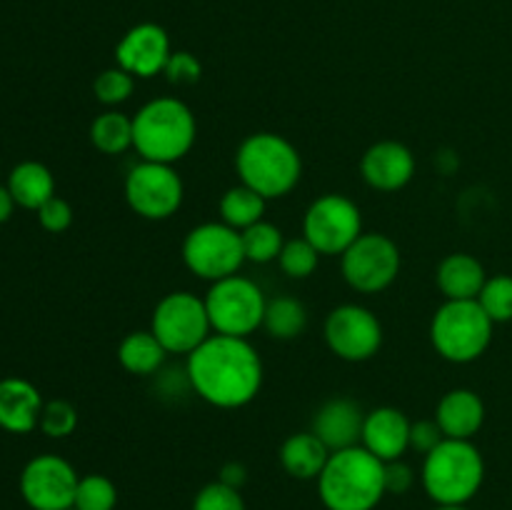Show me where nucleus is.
<instances>
[{"label": "nucleus", "mask_w": 512, "mask_h": 510, "mask_svg": "<svg viewBox=\"0 0 512 510\" xmlns=\"http://www.w3.org/2000/svg\"><path fill=\"white\" fill-rule=\"evenodd\" d=\"M488 273L483 263L470 253H450L435 270V283L445 300H478Z\"/></svg>", "instance_id": "nucleus-21"}, {"label": "nucleus", "mask_w": 512, "mask_h": 510, "mask_svg": "<svg viewBox=\"0 0 512 510\" xmlns=\"http://www.w3.org/2000/svg\"><path fill=\"white\" fill-rule=\"evenodd\" d=\"M400 248L385 233H363L343 255L340 270L345 283L365 295L383 293L400 273Z\"/></svg>", "instance_id": "nucleus-10"}, {"label": "nucleus", "mask_w": 512, "mask_h": 510, "mask_svg": "<svg viewBox=\"0 0 512 510\" xmlns=\"http://www.w3.org/2000/svg\"><path fill=\"white\" fill-rule=\"evenodd\" d=\"M220 483L230 485V488H243L245 483H248V468H245L243 463H238V460H233V463H225L223 468H220V475H218Z\"/></svg>", "instance_id": "nucleus-39"}, {"label": "nucleus", "mask_w": 512, "mask_h": 510, "mask_svg": "<svg viewBox=\"0 0 512 510\" xmlns=\"http://www.w3.org/2000/svg\"><path fill=\"white\" fill-rule=\"evenodd\" d=\"M360 173L373 190L395 193L403 190L415 175V155L398 140H380L360 158Z\"/></svg>", "instance_id": "nucleus-16"}, {"label": "nucleus", "mask_w": 512, "mask_h": 510, "mask_svg": "<svg viewBox=\"0 0 512 510\" xmlns=\"http://www.w3.org/2000/svg\"><path fill=\"white\" fill-rule=\"evenodd\" d=\"M265 205H268V200H265L263 195L255 193L248 185L238 183L233 185V188L225 190L223 198H220V220H223L225 225H230V228L245 230L250 228V225L265 220Z\"/></svg>", "instance_id": "nucleus-25"}, {"label": "nucleus", "mask_w": 512, "mask_h": 510, "mask_svg": "<svg viewBox=\"0 0 512 510\" xmlns=\"http://www.w3.org/2000/svg\"><path fill=\"white\" fill-rule=\"evenodd\" d=\"M35 213H38L40 228L48 230V233H63L73 223V208H70L68 200L58 198V195H53L48 203L40 205Z\"/></svg>", "instance_id": "nucleus-36"}, {"label": "nucleus", "mask_w": 512, "mask_h": 510, "mask_svg": "<svg viewBox=\"0 0 512 510\" xmlns=\"http://www.w3.org/2000/svg\"><path fill=\"white\" fill-rule=\"evenodd\" d=\"M118 505V488L108 475L90 473L78 480L73 508L78 510H115Z\"/></svg>", "instance_id": "nucleus-29"}, {"label": "nucleus", "mask_w": 512, "mask_h": 510, "mask_svg": "<svg viewBox=\"0 0 512 510\" xmlns=\"http://www.w3.org/2000/svg\"><path fill=\"white\" fill-rule=\"evenodd\" d=\"M410 425L413 423L403 410L390 408V405L375 408L365 413L360 445L383 463L400 460L410 450Z\"/></svg>", "instance_id": "nucleus-17"}, {"label": "nucleus", "mask_w": 512, "mask_h": 510, "mask_svg": "<svg viewBox=\"0 0 512 510\" xmlns=\"http://www.w3.org/2000/svg\"><path fill=\"white\" fill-rule=\"evenodd\" d=\"M318 260H320V253L315 250V245L305 238V235L303 238L285 240L283 250H280L278 255L280 270L293 280L310 278V275L315 273V268H318Z\"/></svg>", "instance_id": "nucleus-31"}, {"label": "nucleus", "mask_w": 512, "mask_h": 510, "mask_svg": "<svg viewBox=\"0 0 512 510\" xmlns=\"http://www.w3.org/2000/svg\"><path fill=\"white\" fill-rule=\"evenodd\" d=\"M150 330L168 355H190L213 335L205 298L190 290H173L155 305Z\"/></svg>", "instance_id": "nucleus-8"}, {"label": "nucleus", "mask_w": 512, "mask_h": 510, "mask_svg": "<svg viewBox=\"0 0 512 510\" xmlns=\"http://www.w3.org/2000/svg\"><path fill=\"white\" fill-rule=\"evenodd\" d=\"M435 423L445 438L473 440L485 423L483 398L470 388L448 390L435 408Z\"/></svg>", "instance_id": "nucleus-20"}, {"label": "nucleus", "mask_w": 512, "mask_h": 510, "mask_svg": "<svg viewBox=\"0 0 512 510\" xmlns=\"http://www.w3.org/2000/svg\"><path fill=\"white\" fill-rule=\"evenodd\" d=\"M278 458L290 478L318 480L325 463H328L330 450L325 448V443L313 430H303V433H293L290 438H285V443L280 445Z\"/></svg>", "instance_id": "nucleus-22"}, {"label": "nucleus", "mask_w": 512, "mask_h": 510, "mask_svg": "<svg viewBox=\"0 0 512 510\" xmlns=\"http://www.w3.org/2000/svg\"><path fill=\"white\" fill-rule=\"evenodd\" d=\"M163 73L173 85H193L200 80L203 68H200V60L193 53H188V50H173Z\"/></svg>", "instance_id": "nucleus-35"}, {"label": "nucleus", "mask_w": 512, "mask_h": 510, "mask_svg": "<svg viewBox=\"0 0 512 510\" xmlns=\"http://www.w3.org/2000/svg\"><path fill=\"white\" fill-rule=\"evenodd\" d=\"M13 210H15V200L13 195H10L8 185H0V225L8 223Z\"/></svg>", "instance_id": "nucleus-40"}, {"label": "nucleus", "mask_w": 512, "mask_h": 510, "mask_svg": "<svg viewBox=\"0 0 512 510\" xmlns=\"http://www.w3.org/2000/svg\"><path fill=\"white\" fill-rule=\"evenodd\" d=\"M165 358H168V350L160 345L153 330H133L118 345V363L130 375H140V378L158 373L165 365Z\"/></svg>", "instance_id": "nucleus-24"}, {"label": "nucleus", "mask_w": 512, "mask_h": 510, "mask_svg": "<svg viewBox=\"0 0 512 510\" xmlns=\"http://www.w3.org/2000/svg\"><path fill=\"white\" fill-rule=\"evenodd\" d=\"M495 323L478 300H445L430 320V343L448 363H473L493 343Z\"/></svg>", "instance_id": "nucleus-6"}, {"label": "nucleus", "mask_w": 512, "mask_h": 510, "mask_svg": "<svg viewBox=\"0 0 512 510\" xmlns=\"http://www.w3.org/2000/svg\"><path fill=\"white\" fill-rule=\"evenodd\" d=\"M183 263L190 273L208 283L230 278L248 263L240 230L230 228L223 220L195 225L183 240Z\"/></svg>", "instance_id": "nucleus-9"}, {"label": "nucleus", "mask_w": 512, "mask_h": 510, "mask_svg": "<svg viewBox=\"0 0 512 510\" xmlns=\"http://www.w3.org/2000/svg\"><path fill=\"white\" fill-rule=\"evenodd\" d=\"M45 400L30 380L10 375L0 380V428L5 433L25 435L38 428Z\"/></svg>", "instance_id": "nucleus-19"}, {"label": "nucleus", "mask_w": 512, "mask_h": 510, "mask_svg": "<svg viewBox=\"0 0 512 510\" xmlns=\"http://www.w3.org/2000/svg\"><path fill=\"white\" fill-rule=\"evenodd\" d=\"M173 55L170 35L158 23H138L115 45V65L128 70L133 78H155L163 73Z\"/></svg>", "instance_id": "nucleus-15"}, {"label": "nucleus", "mask_w": 512, "mask_h": 510, "mask_svg": "<svg viewBox=\"0 0 512 510\" xmlns=\"http://www.w3.org/2000/svg\"><path fill=\"white\" fill-rule=\"evenodd\" d=\"M323 333L333 355L348 363L370 360L383 345V325L378 315L358 303H345L330 310Z\"/></svg>", "instance_id": "nucleus-14"}, {"label": "nucleus", "mask_w": 512, "mask_h": 510, "mask_svg": "<svg viewBox=\"0 0 512 510\" xmlns=\"http://www.w3.org/2000/svg\"><path fill=\"white\" fill-rule=\"evenodd\" d=\"M363 423L365 413L355 400L330 398L315 410L310 430L323 440L325 448H328L330 453H335V450L360 445V438H363Z\"/></svg>", "instance_id": "nucleus-18"}, {"label": "nucleus", "mask_w": 512, "mask_h": 510, "mask_svg": "<svg viewBox=\"0 0 512 510\" xmlns=\"http://www.w3.org/2000/svg\"><path fill=\"white\" fill-rule=\"evenodd\" d=\"M433 510H470L468 505H435Z\"/></svg>", "instance_id": "nucleus-41"}, {"label": "nucleus", "mask_w": 512, "mask_h": 510, "mask_svg": "<svg viewBox=\"0 0 512 510\" xmlns=\"http://www.w3.org/2000/svg\"><path fill=\"white\" fill-rule=\"evenodd\" d=\"M235 170L240 183L253 188L265 200L288 195L303 175V158L285 135L253 133L238 145Z\"/></svg>", "instance_id": "nucleus-4"}, {"label": "nucleus", "mask_w": 512, "mask_h": 510, "mask_svg": "<svg viewBox=\"0 0 512 510\" xmlns=\"http://www.w3.org/2000/svg\"><path fill=\"white\" fill-rule=\"evenodd\" d=\"M265 305H268V298L260 285L238 273L210 283L208 295H205L213 333L233 335V338H248L255 330L263 328Z\"/></svg>", "instance_id": "nucleus-7"}, {"label": "nucleus", "mask_w": 512, "mask_h": 510, "mask_svg": "<svg viewBox=\"0 0 512 510\" xmlns=\"http://www.w3.org/2000/svg\"><path fill=\"white\" fill-rule=\"evenodd\" d=\"M8 190L15 205L25 210H38L55 195V178L48 165L38 160H23L10 170Z\"/></svg>", "instance_id": "nucleus-23"}, {"label": "nucleus", "mask_w": 512, "mask_h": 510, "mask_svg": "<svg viewBox=\"0 0 512 510\" xmlns=\"http://www.w3.org/2000/svg\"><path fill=\"white\" fill-rule=\"evenodd\" d=\"M303 235L320 255H343L363 235V215L348 195L325 193L305 210Z\"/></svg>", "instance_id": "nucleus-11"}, {"label": "nucleus", "mask_w": 512, "mask_h": 510, "mask_svg": "<svg viewBox=\"0 0 512 510\" xmlns=\"http://www.w3.org/2000/svg\"><path fill=\"white\" fill-rule=\"evenodd\" d=\"M240 240H243L245 260H248V263H258V265L278 260L280 250H283V245H285L283 230H280L278 225L268 223V220H260V223L240 230Z\"/></svg>", "instance_id": "nucleus-28"}, {"label": "nucleus", "mask_w": 512, "mask_h": 510, "mask_svg": "<svg viewBox=\"0 0 512 510\" xmlns=\"http://www.w3.org/2000/svg\"><path fill=\"white\" fill-rule=\"evenodd\" d=\"M415 485V470L400 460H390L385 463V493L388 495H405Z\"/></svg>", "instance_id": "nucleus-38"}, {"label": "nucleus", "mask_w": 512, "mask_h": 510, "mask_svg": "<svg viewBox=\"0 0 512 510\" xmlns=\"http://www.w3.org/2000/svg\"><path fill=\"white\" fill-rule=\"evenodd\" d=\"M188 385L200 400L220 410L253 403L263 388V360L248 338L213 333L185 363Z\"/></svg>", "instance_id": "nucleus-1"}, {"label": "nucleus", "mask_w": 512, "mask_h": 510, "mask_svg": "<svg viewBox=\"0 0 512 510\" xmlns=\"http://www.w3.org/2000/svg\"><path fill=\"white\" fill-rule=\"evenodd\" d=\"M263 328L275 340H295L308 328V310L293 295H278L265 305Z\"/></svg>", "instance_id": "nucleus-26"}, {"label": "nucleus", "mask_w": 512, "mask_h": 510, "mask_svg": "<svg viewBox=\"0 0 512 510\" xmlns=\"http://www.w3.org/2000/svg\"><path fill=\"white\" fill-rule=\"evenodd\" d=\"M195 138L193 110L178 98H155L133 115V148L140 160L173 165L193 150Z\"/></svg>", "instance_id": "nucleus-3"}, {"label": "nucleus", "mask_w": 512, "mask_h": 510, "mask_svg": "<svg viewBox=\"0 0 512 510\" xmlns=\"http://www.w3.org/2000/svg\"><path fill=\"white\" fill-rule=\"evenodd\" d=\"M445 440L440 425L433 420H418L410 425V450H418L420 455H428L430 450L438 448Z\"/></svg>", "instance_id": "nucleus-37"}, {"label": "nucleus", "mask_w": 512, "mask_h": 510, "mask_svg": "<svg viewBox=\"0 0 512 510\" xmlns=\"http://www.w3.org/2000/svg\"><path fill=\"white\" fill-rule=\"evenodd\" d=\"M135 90V78L123 70L120 65L115 68H105L103 73H98V78L93 80V93L98 103H103L105 108H118L125 100H130Z\"/></svg>", "instance_id": "nucleus-32"}, {"label": "nucleus", "mask_w": 512, "mask_h": 510, "mask_svg": "<svg viewBox=\"0 0 512 510\" xmlns=\"http://www.w3.org/2000/svg\"><path fill=\"white\" fill-rule=\"evenodd\" d=\"M38 428L43 430L48 438H68L78 428V410L68 403V400H48L40 410V423Z\"/></svg>", "instance_id": "nucleus-33"}, {"label": "nucleus", "mask_w": 512, "mask_h": 510, "mask_svg": "<svg viewBox=\"0 0 512 510\" xmlns=\"http://www.w3.org/2000/svg\"><path fill=\"white\" fill-rule=\"evenodd\" d=\"M78 473L65 458L40 453L20 470L18 490L30 510H68L75 503Z\"/></svg>", "instance_id": "nucleus-13"}, {"label": "nucleus", "mask_w": 512, "mask_h": 510, "mask_svg": "<svg viewBox=\"0 0 512 510\" xmlns=\"http://www.w3.org/2000/svg\"><path fill=\"white\" fill-rule=\"evenodd\" d=\"M478 303L488 313L495 325L510 323L512 320V275H488L483 290L478 295Z\"/></svg>", "instance_id": "nucleus-30"}, {"label": "nucleus", "mask_w": 512, "mask_h": 510, "mask_svg": "<svg viewBox=\"0 0 512 510\" xmlns=\"http://www.w3.org/2000/svg\"><path fill=\"white\" fill-rule=\"evenodd\" d=\"M68 510H78V508H68Z\"/></svg>", "instance_id": "nucleus-42"}, {"label": "nucleus", "mask_w": 512, "mask_h": 510, "mask_svg": "<svg viewBox=\"0 0 512 510\" xmlns=\"http://www.w3.org/2000/svg\"><path fill=\"white\" fill-rule=\"evenodd\" d=\"M420 483L435 505H468L485 483V458L473 440L445 438L423 455Z\"/></svg>", "instance_id": "nucleus-5"}, {"label": "nucleus", "mask_w": 512, "mask_h": 510, "mask_svg": "<svg viewBox=\"0 0 512 510\" xmlns=\"http://www.w3.org/2000/svg\"><path fill=\"white\" fill-rule=\"evenodd\" d=\"M318 495L325 510H375L385 493V463L363 445L330 453L318 475Z\"/></svg>", "instance_id": "nucleus-2"}, {"label": "nucleus", "mask_w": 512, "mask_h": 510, "mask_svg": "<svg viewBox=\"0 0 512 510\" xmlns=\"http://www.w3.org/2000/svg\"><path fill=\"white\" fill-rule=\"evenodd\" d=\"M193 510H248L245 508V498L238 488L213 480V483L203 485L193 498Z\"/></svg>", "instance_id": "nucleus-34"}, {"label": "nucleus", "mask_w": 512, "mask_h": 510, "mask_svg": "<svg viewBox=\"0 0 512 510\" xmlns=\"http://www.w3.org/2000/svg\"><path fill=\"white\" fill-rule=\"evenodd\" d=\"M185 185L173 165L140 160L125 175V200L145 220H168L183 205Z\"/></svg>", "instance_id": "nucleus-12"}, {"label": "nucleus", "mask_w": 512, "mask_h": 510, "mask_svg": "<svg viewBox=\"0 0 512 510\" xmlns=\"http://www.w3.org/2000/svg\"><path fill=\"white\" fill-rule=\"evenodd\" d=\"M90 143L105 155H120L133 148V118L108 108L90 123Z\"/></svg>", "instance_id": "nucleus-27"}]
</instances>
